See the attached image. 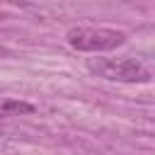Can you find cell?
I'll use <instances>...</instances> for the list:
<instances>
[{"label": "cell", "instance_id": "cell-1", "mask_svg": "<svg viewBox=\"0 0 155 155\" xmlns=\"http://www.w3.org/2000/svg\"><path fill=\"white\" fill-rule=\"evenodd\" d=\"M87 70L109 82H150L153 65L145 58L119 56V58H90Z\"/></svg>", "mask_w": 155, "mask_h": 155}, {"label": "cell", "instance_id": "cell-2", "mask_svg": "<svg viewBox=\"0 0 155 155\" xmlns=\"http://www.w3.org/2000/svg\"><path fill=\"white\" fill-rule=\"evenodd\" d=\"M65 41L70 48L82 53H104V51L119 48L126 41V31L111 29V27H73L68 29Z\"/></svg>", "mask_w": 155, "mask_h": 155}, {"label": "cell", "instance_id": "cell-3", "mask_svg": "<svg viewBox=\"0 0 155 155\" xmlns=\"http://www.w3.org/2000/svg\"><path fill=\"white\" fill-rule=\"evenodd\" d=\"M31 111H34V104H29L24 99H12V97L0 99V119H5V116H22V114H31Z\"/></svg>", "mask_w": 155, "mask_h": 155}]
</instances>
